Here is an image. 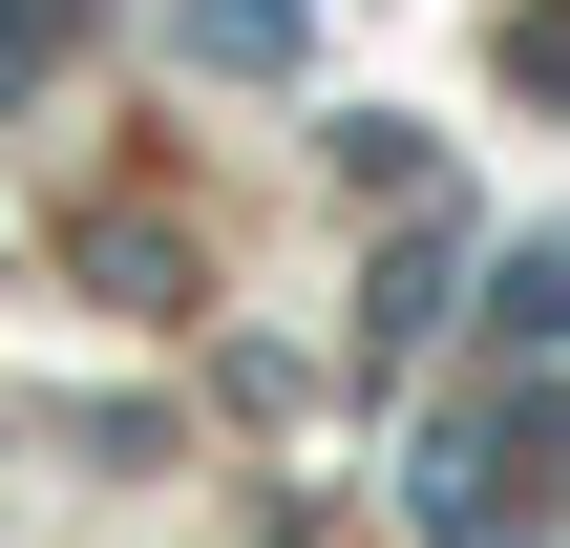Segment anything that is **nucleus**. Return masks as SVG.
<instances>
[{
  "label": "nucleus",
  "instance_id": "obj_1",
  "mask_svg": "<svg viewBox=\"0 0 570 548\" xmlns=\"http://www.w3.org/2000/svg\"><path fill=\"white\" fill-rule=\"evenodd\" d=\"M190 42H212V63H275V42H296V0H190Z\"/></svg>",
  "mask_w": 570,
  "mask_h": 548
}]
</instances>
